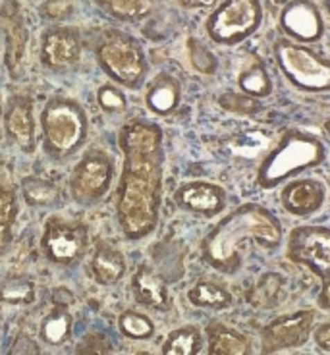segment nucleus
<instances>
[{"instance_id": "423d86ee", "label": "nucleus", "mask_w": 330, "mask_h": 355, "mask_svg": "<svg viewBox=\"0 0 330 355\" xmlns=\"http://www.w3.org/2000/svg\"><path fill=\"white\" fill-rule=\"evenodd\" d=\"M89 226L68 216L53 214L41 234V253L46 263L62 268L78 266L89 253Z\"/></svg>"}, {"instance_id": "c756f323", "label": "nucleus", "mask_w": 330, "mask_h": 355, "mask_svg": "<svg viewBox=\"0 0 330 355\" xmlns=\"http://www.w3.org/2000/svg\"><path fill=\"white\" fill-rule=\"evenodd\" d=\"M201 332L197 327H182L172 330L162 344L164 355H196L201 352Z\"/></svg>"}, {"instance_id": "7ed1b4c3", "label": "nucleus", "mask_w": 330, "mask_h": 355, "mask_svg": "<svg viewBox=\"0 0 330 355\" xmlns=\"http://www.w3.org/2000/svg\"><path fill=\"white\" fill-rule=\"evenodd\" d=\"M41 135L43 149L51 159H68L87 141L89 116L76 98L51 97L41 112Z\"/></svg>"}, {"instance_id": "b1692460", "label": "nucleus", "mask_w": 330, "mask_h": 355, "mask_svg": "<svg viewBox=\"0 0 330 355\" xmlns=\"http://www.w3.org/2000/svg\"><path fill=\"white\" fill-rule=\"evenodd\" d=\"M207 338H209L207 352L211 355H245L251 352L248 338L220 322H213L207 327Z\"/></svg>"}, {"instance_id": "e433bc0d", "label": "nucleus", "mask_w": 330, "mask_h": 355, "mask_svg": "<svg viewBox=\"0 0 330 355\" xmlns=\"http://www.w3.org/2000/svg\"><path fill=\"white\" fill-rule=\"evenodd\" d=\"M12 354H39V346L27 334H19L12 344Z\"/></svg>"}, {"instance_id": "72a5a7b5", "label": "nucleus", "mask_w": 330, "mask_h": 355, "mask_svg": "<svg viewBox=\"0 0 330 355\" xmlns=\"http://www.w3.org/2000/svg\"><path fill=\"white\" fill-rule=\"evenodd\" d=\"M76 12L73 0H45L41 4V16L49 21H66Z\"/></svg>"}, {"instance_id": "393cba45", "label": "nucleus", "mask_w": 330, "mask_h": 355, "mask_svg": "<svg viewBox=\"0 0 330 355\" xmlns=\"http://www.w3.org/2000/svg\"><path fill=\"white\" fill-rule=\"evenodd\" d=\"M37 302V282L29 275H8L0 280V303L26 307Z\"/></svg>"}, {"instance_id": "412c9836", "label": "nucleus", "mask_w": 330, "mask_h": 355, "mask_svg": "<svg viewBox=\"0 0 330 355\" xmlns=\"http://www.w3.org/2000/svg\"><path fill=\"white\" fill-rule=\"evenodd\" d=\"M180 98H182L180 81L170 73H159L147 87L145 105L153 114L168 116L180 107Z\"/></svg>"}, {"instance_id": "58836bf2", "label": "nucleus", "mask_w": 330, "mask_h": 355, "mask_svg": "<svg viewBox=\"0 0 330 355\" xmlns=\"http://www.w3.org/2000/svg\"><path fill=\"white\" fill-rule=\"evenodd\" d=\"M218 0H176V4L186 10H201V8H213Z\"/></svg>"}, {"instance_id": "f3484780", "label": "nucleus", "mask_w": 330, "mask_h": 355, "mask_svg": "<svg viewBox=\"0 0 330 355\" xmlns=\"http://www.w3.org/2000/svg\"><path fill=\"white\" fill-rule=\"evenodd\" d=\"M89 275L98 286H116L125 275V257L110 241L98 240L89 257Z\"/></svg>"}, {"instance_id": "a19ab883", "label": "nucleus", "mask_w": 330, "mask_h": 355, "mask_svg": "<svg viewBox=\"0 0 330 355\" xmlns=\"http://www.w3.org/2000/svg\"><path fill=\"white\" fill-rule=\"evenodd\" d=\"M2 133H4V103H2V93H0V141H2Z\"/></svg>"}, {"instance_id": "0eeeda50", "label": "nucleus", "mask_w": 330, "mask_h": 355, "mask_svg": "<svg viewBox=\"0 0 330 355\" xmlns=\"http://www.w3.org/2000/svg\"><path fill=\"white\" fill-rule=\"evenodd\" d=\"M275 58L284 78L299 91H330V60L292 39H278Z\"/></svg>"}, {"instance_id": "4468645a", "label": "nucleus", "mask_w": 330, "mask_h": 355, "mask_svg": "<svg viewBox=\"0 0 330 355\" xmlns=\"http://www.w3.org/2000/svg\"><path fill=\"white\" fill-rule=\"evenodd\" d=\"M313 322H315L313 311H297L268 322L263 330V352L275 354L290 347L304 346L311 334Z\"/></svg>"}, {"instance_id": "f704fd0d", "label": "nucleus", "mask_w": 330, "mask_h": 355, "mask_svg": "<svg viewBox=\"0 0 330 355\" xmlns=\"http://www.w3.org/2000/svg\"><path fill=\"white\" fill-rule=\"evenodd\" d=\"M189 58H191V64L196 66V70L203 71V73H213L216 70L214 56L196 39L189 41Z\"/></svg>"}, {"instance_id": "aec40b11", "label": "nucleus", "mask_w": 330, "mask_h": 355, "mask_svg": "<svg viewBox=\"0 0 330 355\" xmlns=\"http://www.w3.org/2000/svg\"><path fill=\"white\" fill-rule=\"evenodd\" d=\"M53 307L46 311V315L39 324V338L45 346L60 347L68 344L73 334V315H71V302H56L51 300Z\"/></svg>"}, {"instance_id": "9d476101", "label": "nucleus", "mask_w": 330, "mask_h": 355, "mask_svg": "<svg viewBox=\"0 0 330 355\" xmlns=\"http://www.w3.org/2000/svg\"><path fill=\"white\" fill-rule=\"evenodd\" d=\"M0 33L4 37V64L10 80L19 81L29 60V27L18 0L0 2Z\"/></svg>"}, {"instance_id": "c9c22d12", "label": "nucleus", "mask_w": 330, "mask_h": 355, "mask_svg": "<svg viewBox=\"0 0 330 355\" xmlns=\"http://www.w3.org/2000/svg\"><path fill=\"white\" fill-rule=\"evenodd\" d=\"M110 340L103 332H87L76 347V354H110Z\"/></svg>"}, {"instance_id": "5701e85b", "label": "nucleus", "mask_w": 330, "mask_h": 355, "mask_svg": "<svg viewBox=\"0 0 330 355\" xmlns=\"http://www.w3.org/2000/svg\"><path fill=\"white\" fill-rule=\"evenodd\" d=\"M19 191L27 207L35 211L56 209L62 203V191L51 180L39 176H24L19 182Z\"/></svg>"}, {"instance_id": "2f4dec72", "label": "nucleus", "mask_w": 330, "mask_h": 355, "mask_svg": "<svg viewBox=\"0 0 330 355\" xmlns=\"http://www.w3.org/2000/svg\"><path fill=\"white\" fill-rule=\"evenodd\" d=\"M97 103L103 112L107 114H120L124 112L128 103H125V95L122 93V89L107 83V85H101L97 89Z\"/></svg>"}, {"instance_id": "f8f14e48", "label": "nucleus", "mask_w": 330, "mask_h": 355, "mask_svg": "<svg viewBox=\"0 0 330 355\" xmlns=\"http://www.w3.org/2000/svg\"><path fill=\"white\" fill-rule=\"evenodd\" d=\"M83 41L80 31L70 26H53L41 35V64L51 73H68L81 62Z\"/></svg>"}, {"instance_id": "f257e3e1", "label": "nucleus", "mask_w": 330, "mask_h": 355, "mask_svg": "<svg viewBox=\"0 0 330 355\" xmlns=\"http://www.w3.org/2000/svg\"><path fill=\"white\" fill-rule=\"evenodd\" d=\"M124 155L116 193L118 226L130 241L149 236L161 214L162 130L153 122L130 120L118 133Z\"/></svg>"}, {"instance_id": "f03ea898", "label": "nucleus", "mask_w": 330, "mask_h": 355, "mask_svg": "<svg viewBox=\"0 0 330 355\" xmlns=\"http://www.w3.org/2000/svg\"><path fill=\"white\" fill-rule=\"evenodd\" d=\"M257 243L275 249L282 241V226L275 214L261 205H241L226 214L201 243V257L214 270L226 275L236 272L241 265L243 243Z\"/></svg>"}, {"instance_id": "bb28decb", "label": "nucleus", "mask_w": 330, "mask_h": 355, "mask_svg": "<svg viewBox=\"0 0 330 355\" xmlns=\"http://www.w3.org/2000/svg\"><path fill=\"white\" fill-rule=\"evenodd\" d=\"M282 288H284V278H282V275H278V272H265L248 290L245 300L255 309H270L280 300Z\"/></svg>"}, {"instance_id": "4c0bfd02", "label": "nucleus", "mask_w": 330, "mask_h": 355, "mask_svg": "<svg viewBox=\"0 0 330 355\" xmlns=\"http://www.w3.org/2000/svg\"><path fill=\"white\" fill-rule=\"evenodd\" d=\"M315 344L321 347L322 352H330V322L321 324L315 330Z\"/></svg>"}, {"instance_id": "a211bd4d", "label": "nucleus", "mask_w": 330, "mask_h": 355, "mask_svg": "<svg viewBox=\"0 0 330 355\" xmlns=\"http://www.w3.org/2000/svg\"><path fill=\"white\" fill-rule=\"evenodd\" d=\"M282 207L294 216H309L324 203V187L317 180H294L282 189Z\"/></svg>"}, {"instance_id": "9b49d317", "label": "nucleus", "mask_w": 330, "mask_h": 355, "mask_svg": "<svg viewBox=\"0 0 330 355\" xmlns=\"http://www.w3.org/2000/svg\"><path fill=\"white\" fill-rule=\"evenodd\" d=\"M288 257L307 266L321 280L330 276V230L324 226H299L288 238Z\"/></svg>"}, {"instance_id": "473e14b6", "label": "nucleus", "mask_w": 330, "mask_h": 355, "mask_svg": "<svg viewBox=\"0 0 330 355\" xmlns=\"http://www.w3.org/2000/svg\"><path fill=\"white\" fill-rule=\"evenodd\" d=\"M220 107L230 110V112H238V114H255L261 110V103L251 95H238L234 91H228L220 97Z\"/></svg>"}, {"instance_id": "cd10ccee", "label": "nucleus", "mask_w": 330, "mask_h": 355, "mask_svg": "<svg viewBox=\"0 0 330 355\" xmlns=\"http://www.w3.org/2000/svg\"><path fill=\"white\" fill-rule=\"evenodd\" d=\"M188 300L191 302V305H196V307L220 311L226 309V307H230L232 295H230V292H228L226 288H223L220 284L203 280V282H197V284L189 290Z\"/></svg>"}, {"instance_id": "ddd939ff", "label": "nucleus", "mask_w": 330, "mask_h": 355, "mask_svg": "<svg viewBox=\"0 0 330 355\" xmlns=\"http://www.w3.org/2000/svg\"><path fill=\"white\" fill-rule=\"evenodd\" d=\"M4 132L21 153L33 155L37 149V122L33 98L24 93L10 95L4 103Z\"/></svg>"}, {"instance_id": "39448f33", "label": "nucleus", "mask_w": 330, "mask_h": 355, "mask_svg": "<svg viewBox=\"0 0 330 355\" xmlns=\"http://www.w3.org/2000/svg\"><path fill=\"white\" fill-rule=\"evenodd\" d=\"M95 58L110 80L128 89L139 87L149 71L141 44L118 29L101 35L95 44Z\"/></svg>"}, {"instance_id": "20e7f679", "label": "nucleus", "mask_w": 330, "mask_h": 355, "mask_svg": "<svg viewBox=\"0 0 330 355\" xmlns=\"http://www.w3.org/2000/svg\"><path fill=\"white\" fill-rule=\"evenodd\" d=\"M324 157L327 151L315 135L290 130L284 133L278 147H275L267 155V159L261 162L257 184L263 189H272L297 172L319 166Z\"/></svg>"}, {"instance_id": "dca6fc26", "label": "nucleus", "mask_w": 330, "mask_h": 355, "mask_svg": "<svg viewBox=\"0 0 330 355\" xmlns=\"http://www.w3.org/2000/svg\"><path fill=\"white\" fill-rule=\"evenodd\" d=\"M174 203L182 211L199 216H216L226 205V193L220 186L207 184V182H189L176 189Z\"/></svg>"}, {"instance_id": "ea45409f", "label": "nucleus", "mask_w": 330, "mask_h": 355, "mask_svg": "<svg viewBox=\"0 0 330 355\" xmlns=\"http://www.w3.org/2000/svg\"><path fill=\"white\" fill-rule=\"evenodd\" d=\"M319 305L322 309L330 311V276L327 280H322L321 293H319Z\"/></svg>"}, {"instance_id": "6e6552de", "label": "nucleus", "mask_w": 330, "mask_h": 355, "mask_svg": "<svg viewBox=\"0 0 330 355\" xmlns=\"http://www.w3.org/2000/svg\"><path fill=\"white\" fill-rule=\"evenodd\" d=\"M261 19V0H223L207 18V35L216 44H238L259 29Z\"/></svg>"}, {"instance_id": "37998d69", "label": "nucleus", "mask_w": 330, "mask_h": 355, "mask_svg": "<svg viewBox=\"0 0 330 355\" xmlns=\"http://www.w3.org/2000/svg\"><path fill=\"white\" fill-rule=\"evenodd\" d=\"M324 132H327V135H329V137H330V120H329V122H327V124H324Z\"/></svg>"}, {"instance_id": "a878e982", "label": "nucleus", "mask_w": 330, "mask_h": 355, "mask_svg": "<svg viewBox=\"0 0 330 355\" xmlns=\"http://www.w3.org/2000/svg\"><path fill=\"white\" fill-rule=\"evenodd\" d=\"M110 18L137 24L151 14L159 0H93Z\"/></svg>"}, {"instance_id": "c85d7f7f", "label": "nucleus", "mask_w": 330, "mask_h": 355, "mask_svg": "<svg viewBox=\"0 0 330 355\" xmlns=\"http://www.w3.org/2000/svg\"><path fill=\"white\" fill-rule=\"evenodd\" d=\"M238 85L245 93L255 98H265L272 93V81L270 76L265 70V66L261 60L253 58L238 76Z\"/></svg>"}, {"instance_id": "6ab92c4d", "label": "nucleus", "mask_w": 330, "mask_h": 355, "mask_svg": "<svg viewBox=\"0 0 330 355\" xmlns=\"http://www.w3.org/2000/svg\"><path fill=\"white\" fill-rule=\"evenodd\" d=\"M132 293L134 300L143 307L151 311H168L170 295L168 288L161 276L153 268L141 265L132 276Z\"/></svg>"}, {"instance_id": "2eb2a0df", "label": "nucleus", "mask_w": 330, "mask_h": 355, "mask_svg": "<svg viewBox=\"0 0 330 355\" xmlns=\"http://www.w3.org/2000/svg\"><path fill=\"white\" fill-rule=\"evenodd\" d=\"M280 27L295 43H313L322 35V18L311 0H292L280 12Z\"/></svg>"}, {"instance_id": "4be33fe9", "label": "nucleus", "mask_w": 330, "mask_h": 355, "mask_svg": "<svg viewBox=\"0 0 330 355\" xmlns=\"http://www.w3.org/2000/svg\"><path fill=\"white\" fill-rule=\"evenodd\" d=\"M19 199L16 187L0 176V257H4L14 245V228L18 222Z\"/></svg>"}, {"instance_id": "7c9ffc66", "label": "nucleus", "mask_w": 330, "mask_h": 355, "mask_svg": "<svg viewBox=\"0 0 330 355\" xmlns=\"http://www.w3.org/2000/svg\"><path fill=\"white\" fill-rule=\"evenodd\" d=\"M118 329H120V332L125 338H130V340H149L155 334L153 320L147 315L137 313L134 309L124 311L118 317Z\"/></svg>"}, {"instance_id": "79ce46f5", "label": "nucleus", "mask_w": 330, "mask_h": 355, "mask_svg": "<svg viewBox=\"0 0 330 355\" xmlns=\"http://www.w3.org/2000/svg\"><path fill=\"white\" fill-rule=\"evenodd\" d=\"M322 4H324V8L329 10V14H330V0H321Z\"/></svg>"}, {"instance_id": "1a4fd4ad", "label": "nucleus", "mask_w": 330, "mask_h": 355, "mask_svg": "<svg viewBox=\"0 0 330 355\" xmlns=\"http://www.w3.org/2000/svg\"><path fill=\"white\" fill-rule=\"evenodd\" d=\"M114 160L105 149L91 147L83 153L68 180L71 199L81 207L98 203L112 186Z\"/></svg>"}]
</instances>
